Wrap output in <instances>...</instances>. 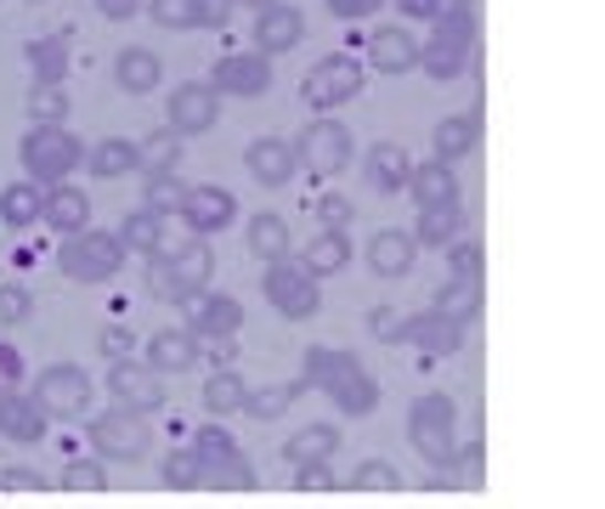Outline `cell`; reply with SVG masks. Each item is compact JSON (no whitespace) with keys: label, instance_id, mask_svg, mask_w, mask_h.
Returning <instances> with one entry per match:
<instances>
[{"label":"cell","instance_id":"obj_5","mask_svg":"<svg viewBox=\"0 0 605 509\" xmlns=\"http://www.w3.org/2000/svg\"><path fill=\"white\" fill-rule=\"evenodd\" d=\"M452 425H459V407H452V396L447 391H430V396H419L414 407H408V442H414V453L425 458L430 470H441L447 458H452Z\"/></svg>","mask_w":605,"mask_h":509},{"label":"cell","instance_id":"obj_40","mask_svg":"<svg viewBox=\"0 0 605 509\" xmlns=\"http://www.w3.org/2000/svg\"><path fill=\"white\" fill-rule=\"evenodd\" d=\"M328 396H334V407H340V414H351V419H368L374 407H379V380H368V374L357 368L351 380H340Z\"/></svg>","mask_w":605,"mask_h":509},{"label":"cell","instance_id":"obj_54","mask_svg":"<svg viewBox=\"0 0 605 509\" xmlns=\"http://www.w3.org/2000/svg\"><path fill=\"white\" fill-rule=\"evenodd\" d=\"M96 351H103L108 363H119V356H131V351H136V334H131L125 323H108L103 334H96Z\"/></svg>","mask_w":605,"mask_h":509},{"label":"cell","instance_id":"obj_52","mask_svg":"<svg viewBox=\"0 0 605 509\" xmlns=\"http://www.w3.org/2000/svg\"><path fill=\"white\" fill-rule=\"evenodd\" d=\"M401 323H408V312H396V305H374L363 318L368 340H379V345H401Z\"/></svg>","mask_w":605,"mask_h":509},{"label":"cell","instance_id":"obj_28","mask_svg":"<svg viewBox=\"0 0 605 509\" xmlns=\"http://www.w3.org/2000/svg\"><path fill=\"white\" fill-rule=\"evenodd\" d=\"M476 147H481V120H476V114H452V120H441L436 136H430V159L459 165V159H470Z\"/></svg>","mask_w":605,"mask_h":509},{"label":"cell","instance_id":"obj_51","mask_svg":"<svg viewBox=\"0 0 605 509\" xmlns=\"http://www.w3.org/2000/svg\"><path fill=\"white\" fill-rule=\"evenodd\" d=\"M447 267H452V278H481L487 249H481L476 238H452V243H447Z\"/></svg>","mask_w":605,"mask_h":509},{"label":"cell","instance_id":"obj_45","mask_svg":"<svg viewBox=\"0 0 605 509\" xmlns=\"http://www.w3.org/2000/svg\"><path fill=\"white\" fill-rule=\"evenodd\" d=\"M159 481L176 487V492H198V487H205V465H198L192 447H170V453L159 458Z\"/></svg>","mask_w":605,"mask_h":509},{"label":"cell","instance_id":"obj_39","mask_svg":"<svg viewBox=\"0 0 605 509\" xmlns=\"http://www.w3.org/2000/svg\"><path fill=\"white\" fill-rule=\"evenodd\" d=\"M436 312L459 318V323L470 329V323L481 318V278H447L441 294H436Z\"/></svg>","mask_w":605,"mask_h":509},{"label":"cell","instance_id":"obj_56","mask_svg":"<svg viewBox=\"0 0 605 509\" xmlns=\"http://www.w3.org/2000/svg\"><path fill=\"white\" fill-rule=\"evenodd\" d=\"M317 221H323V227H351V198L323 193V198H317Z\"/></svg>","mask_w":605,"mask_h":509},{"label":"cell","instance_id":"obj_44","mask_svg":"<svg viewBox=\"0 0 605 509\" xmlns=\"http://www.w3.org/2000/svg\"><path fill=\"white\" fill-rule=\"evenodd\" d=\"M441 481H447V487H459V492H476V487L487 481V458H481V442H470V447H452V458L441 465Z\"/></svg>","mask_w":605,"mask_h":509},{"label":"cell","instance_id":"obj_23","mask_svg":"<svg viewBox=\"0 0 605 509\" xmlns=\"http://www.w3.org/2000/svg\"><path fill=\"white\" fill-rule=\"evenodd\" d=\"M357 368L363 363L345 345H306V356H300V380H306V391H334L340 380H351Z\"/></svg>","mask_w":605,"mask_h":509},{"label":"cell","instance_id":"obj_57","mask_svg":"<svg viewBox=\"0 0 605 509\" xmlns=\"http://www.w3.org/2000/svg\"><path fill=\"white\" fill-rule=\"evenodd\" d=\"M385 7V0H328V12L340 18V23H363V18H374Z\"/></svg>","mask_w":605,"mask_h":509},{"label":"cell","instance_id":"obj_33","mask_svg":"<svg viewBox=\"0 0 605 509\" xmlns=\"http://www.w3.org/2000/svg\"><path fill=\"white\" fill-rule=\"evenodd\" d=\"M243 243H249V254H255V261H283V254H289V221H283L278 210L249 216Z\"/></svg>","mask_w":605,"mask_h":509},{"label":"cell","instance_id":"obj_8","mask_svg":"<svg viewBox=\"0 0 605 509\" xmlns=\"http://www.w3.org/2000/svg\"><path fill=\"white\" fill-rule=\"evenodd\" d=\"M363 80H368V69L351 58V51H334V58H323V63L306 69L300 96H306L317 114H334V108H345L351 96H363Z\"/></svg>","mask_w":605,"mask_h":509},{"label":"cell","instance_id":"obj_35","mask_svg":"<svg viewBox=\"0 0 605 509\" xmlns=\"http://www.w3.org/2000/svg\"><path fill=\"white\" fill-rule=\"evenodd\" d=\"M334 453H340V430H334V425H306V430H294V436H289V447H283L289 470L317 465V458H334Z\"/></svg>","mask_w":605,"mask_h":509},{"label":"cell","instance_id":"obj_9","mask_svg":"<svg viewBox=\"0 0 605 509\" xmlns=\"http://www.w3.org/2000/svg\"><path fill=\"white\" fill-rule=\"evenodd\" d=\"M351 153H357V142H351L345 120H334V114H317L306 131L294 136V159H300V170H312V176H340L351 165Z\"/></svg>","mask_w":605,"mask_h":509},{"label":"cell","instance_id":"obj_60","mask_svg":"<svg viewBox=\"0 0 605 509\" xmlns=\"http://www.w3.org/2000/svg\"><path fill=\"white\" fill-rule=\"evenodd\" d=\"M96 12H103L108 23H125V18L142 12V0H96Z\"/></svg>","mask_w":605,"mask_h":509},{"label":"cell","instance_id":"obj_22","mask_svg":"<svg viewBox=\"0 0 605 509\" xmlns=\"http://www.w3.org/2000/svg\"><path fill=\"white\" fill-rule=\"evenodd\" d=\"M45 425H52V419H45L40 414V402L23 391V385H12V391H0V436H7V442H40L45 436Z\"/></svg>","mask_w":605,"mask_h":509},{"label":"cell","instance_id":"obj_16","mask_svg":"<svg viewBox=\"0 0 605 509\" xmlns=\"http://www.w3.org/2000/svg\"><path fill=\"white\" fill-rule=\"evenodd\" d=\"M108 391H114V402L136 407V414H159V407H165V380H159V368L131 363V356H119V363L108 368Z\"/></svg>","mask_w":605,"mask_h":509},{"label":"cell","instance_id":"obj_18","mask_svg":"<svg viewBox=\"0 0 605 509\" xmlns=\"http://www.w3.org/2000/svg\"><path fill=\"white\" fill-rule=\"evenodd\" d=\"M238 0H142V12L159 29H221Z\"/></svg>","mask_w":605,"mask_h":509},{"label":"cell","instance_id":"obj_37","mask_svg":"<svg viewBox=\"0 0 605 509\" xmlns=\"http://www.w3.org/2000/svg\"><path fill=\"white\" fill-rule=\"evenodd\" d=\"M306 396V380H289V385H249V419H283L289 407Z\"/></svg>","mask_w":605,"mask_h":509},{"label":"cell","instance_id":"obj_31","mask_svg":"<svg viewBox=\"0 0 605 509\" xmlns=\"http://www.w3.org/2000/svg\"><path fill=\"white\" fill-rule=\"evenodd\" d=\"M165 227H170V216H159V210H147V204H142V210H131V216L119 221L114 238L125 243V254H142V261H147V254H159Z\"/></svg>","mask_w":605,"mask_h":509},{"label":"cell","instance_id":"obj_13","mask_svg":"<svg viewBox=\"0 0 605 509\" xmlns=\"http://www.w3.org/2000/svg\"><path fill=\"white\" fill-rule=\"evenodd\" d=\"M401 345H419V356H425V368L430 363H441V356H452V351H465V323L459 318H447V312H414L408 323H401Z\"/></svg>","mask_w":605,"mask_h":509},{"label":"cell","instance_id":"obj_2","mask_svg":"<svg viewBox=\"0 0 605 509\" xmlns=\"http://www.w3.org/2000/svg\"><path fill=\"white\" fill-rule=\"evenodd\" d=\"M58 272L69 278V283H114L119 272H125V243L114 238V232H91V227H80V232H69L63 238V249H58Z\"/></svg>","mask_w":605,"mask_h":509},{"label":"cell","instance_id":"obj_14","mask_svg":"<svg viewBox=\"0 0 605 509\" xmlns=\"http://www.w3.org/2000/svg\"><path fill=\"white\" fill-rule=\"evenodd\" d=\"M221 120V96L210 91V80H187L170 91V131L176 136H205Z\"/></svg>","mask_w":605,"mask_h":509},{"label":"cell","instance_id":"obj_49","mask_svg":"<svg viewBox=\"0 0 605 509\" xmlns=\"http://www.w3.org/2000/svg\"><path fill=\"white\" fill-rule=\"evenodd\" d=\"M351 487L357 492H401V470L390 458H363V465L351 470Z\"/></svg>","mask_w":605,"mask_h":509},{"label":"cell","instance_id":"obj_46","mask_svg":"<svg viewBox=\"0 0 605 509\" xmlns=\"http://www.w3.org/2000/svg\"><path fill=\"white\" fill-rule=\"evenodd\" d=\"M29 120L34 125H69V91H63V80H34Z\"/></svg>","mask_w":605,"mask_h":509},{"label":"cell","instance_id":"obj_29","mask_svg":"<svg viewBox=\"0 0 605 509\" xmlns=\"http://www.w3.org/2000/svg\"><path fill=\"white\" fill-rule=\"evenodd\" d=\"M147 368L159 374H187L198 368V340L187 329H159L154 340H147Z\"/></svg>","mask_w":605,"mask_h":509},{"label":"cell","instance_id":"obj_38","mask_svg":"<svg viewBox=\"0 0 605 509\" xmlns=\"http://www.w3.org/2000/svg\"><path fill=\"white\" fill-rule=\"evenodd\" d=\"M85 165H91V176H96V181H119V176H131V170H136V142H119V136L96 142V147L85 153Z\"/></svg>","mask_w":605,"mask_h":509},{"label":"cell","instance_id":"obj_15","mask_svg":"<svg viewBox=\"0 0 605 509\" xmlns=\"http://www.w3.org/2000/svg\"><path fill=\"white\" fill-rule=\"evenodd\" d=\"M176 216L192 227V238H216V232H227L238 221V198L227 187H187Z\"/></svg>","mask_w":605,"mask_h":509},{"label":"cell","instance_id":"obj_41","mask_svg":"<svg viewBox=\"0 0 605 509\" xmlns=\"http://www.w3.org/2000/svg\"><path fill=\"white\" fill-rule=\"evenodd\" d=\"M29 69H34V80H63L69 74V34H40V40H29Z\"/></svg>","mask_w":605,"mask_h":509},{"label":"cell","instance_id":"obj_11","mask_svg":"<svg viewBox=\"0 0 605 509\" xmlns=\"http://www.w3.org/2000/svg\"><path fill=\"white\" fill-rule=\"evenodd\" d=\"M210 91L216 96H267L272 91V58H261V51H227V58H216L210 69Z\"/></svg>","mask_w":605,"mask_h":509},{"label":"cell","instance_id":"obj_42","mask_svg":"<svg viewBox=\"0 0 605 509\" xmlns=\"http://www.w3.org/2000/svg\"><path fill=\"white\" fill-rule=\"evenodd\" d=\"M176 159H181V136L165 125V131H147L142 142H136V170L147 176V170H176Z\"/></svg>","mask_w":605,"mask_h":509},{"label":"cell","instance_id":"obj_59","mask_svg":"<svg viewBox=\"0 0 605 509\" xmlns=\"http://www.w3.org/2000/svg\"><path fill=\"white\" fill-rule=\"evenodd\" d=\"M396 12H401V18H414V23H436L441 0H396Z\"/></svg>","mask_w":605,"mask_h":509},{"label":"cell","instance_id":"obj_32","mask_svg":"<svg viewBox=\"0 0 605 509\" xmlns=\"http://www.w3.org/2000/svg\"><path fill=\"white\" fill-rule=\"evenodd\" d=\"M408 170H414V159L396 142H379L368 159H363V176H368L374 193H401V187H408Z\"/></svg>","mask_w":605,"mask_h":509},{"label":"cell","instance_id":"obj_12","mask_svg":"<svg viewBox=\"0 0 605 509\" xmlns=\"http://www.w3.org/2000/svg\"><path fill=\"white\" fill-rule=\"evenodd\" d=\"M476 63V29H441L430 40H419V69L430 80H459L465 69Z\"/></svg>","mask_w":605,"mask_h":509},{"label":"cell","instance_id":"obj_43","mask_svg":"<svg viewBox=\"0 0 605 509\" xmlns=\"http://www.w3.org/2000/svg\"><path fill=\"white\" fill-rule=\"evenodd\" d=\"M459 227H465L459 204H436V210H419V232H414V243H425V249H447L452 238H459Z\"/></svg>","mask_w":605,"mask_h":509},{"label":"cell","instance_id":"obj_20","mask_svg":"<svg viewBox=\"0 0 605 509\" xmlns=\"http://www.w3.org/2000/svg\"><path fill=\"white\" fill-rule=\"evenodd\" d=\"M187 305H192V323H187L192 340H232L243 329V300L232 294H198Z\"/></svg>","mask_w":605,"mask_h":509},{"label":"cell","instance_id":"obj_6","mask_svg":"<svg viewBox=\"0 0 605 509\" xmlns=\"http://www.w3.org/2000/svg\"><path fill=\"white\" fill-rule=\"evenodd\" d=\"M80 159H85V147H80V136H74L69 125H34V131L23 136V170H29L34 181H45V187L69 181Z\"/></svg>","mask_w":605,"mask_h":509},{"label":"cell","instance_id":"obj_48","mask_svg":"<svg viewBox=\"0 0 605 509\" xmlns=\"http://www.w3.org/2000/svg\"><path fill=\"white\" fill-rule=\"evenodd\" d=\"M63 492H108V465L96 453H80V458H69L63 465Z\"/></svg>","mask_w":605,"mask_h":509},{"label":"cell","instance_id":"obj_17","mask_svg":"<svg viewBox=\"0 0 605 509\" xmlns=\"http://www.w3.org/2000/svg\"><path fill=\"white\" fill-rule=\"evenodd\" d=\"M306 40V12L294 7V0H267L261 18H255V51L261 58H283Z\"/></svg>","mask_w":605,"mask_h":509},{"label":"cell","instance_id":"obj_36","mask_svg":"<svg viewBox=\"0 0 605 509\" xmlns=\"http://www.w3.org/2000/svg\"><path fill=\"white\" fill-rule=\"evenodd\" d=\"M205 407H210L216 419L243 414V407H249V380H243V374H232V368H216V374L205 380Z\"/></svg>","mask_w":605,"mask_h":509},{"label":"cell","instance_id":"obj_24","mask_svg":"<svg viewBox=\"0 0 605 509\" xmlns=\"http://www.w3.org/2000/svg\"><path fill=\"white\" fill-rule=\"evenodd\" d=\"M165 80V63H159V51H147V45H125L119 58H114V85L125 96H154Z\"/></svg>","mask_w":605,"mask_h":509},{"label":"cell","instance_id":"obj_25","mask_svg":"<svg viewBox=\"0 0 605 509\" xmlns=\"http://www.w3.org/2000/svg\"><path fill=\"white\" fill-rule=\"evenodd\" d=\"M40 221L52 227V232H80V227H91V198L80 193V187H69V181H58V187H45V198H40Z\"/></svg>","mask_w":605,"mask_h":509},{"label":"cell","instance_id":"obj_10","mask_svg":"<svg viewBox=\"0 0 605 509\" xmlns=\"http://www.w3.org/2000/svg\"><path fill=\"white\" fill-rule=\"evenodd\" d=\"M29 396L40 402L45 419H85V407H91V380H85L80 368L58 363V368H45V374L34 380Z\"/></svg>","mask_w":605,"mask_h":509},{"label":"cell","instance_id":"obj_3","mask_svg":"<svg viewBox=\"0 0 605 509\" xmlns=\"http://www.w3.org/2000/svg\"><path fill=\"white\" fill-rule=\"evenodd\" d=\"M91 453L103 458V465H142L147 453H154V425L136 407H108V414L91 419Z\"/></svg>","mask_w":605,"mask_h":509},{"label":"cell","instance_id":"obj_21","mask_svg":"<svg viewBox=\"0 0 605 509\" xmlns=\"http://www.w3.org/2000/svg\"><path fill=\"white\" fill-rule=\"evenodd\" d=\"M363 45H368V63H374L379 74H414V69H419V40L401 29V23L374 29Z\"/></svg>","mask_w":605,"mask_h":509},{"label":"cell","instance_id":"obj_55","mask_svg":"<svg viewBox=\"0 0 605 509\" xmlns=\"http://www.w3.org/2000/svg\"><path fill=\"white\" fill-rule=\"evenodd\" d=\"M0 487H7V492H45V476L29 470V465H7V470H0Z\"/></svg>","mask_w":605,"mask_h":509},{"label":"cell","instance_id":"obj_7","mask_svg":"<svg viewBox=\"0 0 605 509\" xmlns=\"http://www.w3.org/2000/svg\"><path fill=\"white\" fill-rule=\"evenodd\" d=\"M192 453H198V465H205V487H221V492H249V487L261 481V476H255V465L243 458V447H238L221 425H205V430H198Z\"/></svg>","mask_w":605,"mask_h":509},{"label":"cell","instance_id":"obj_26","mask_svg":"<svg viewBox=\"0 0 605 509\" xmlns=\"http://www.w3.org/2000/svg\"><path fill=\"white\" fill-rule=\"evenodd\" d=\"M408 193L419 210H436V204H459V176H452V165H441V159H425V165H414L408 170Z\"/></svg>","mask_w":605,"mask_h":509},{"label":"cell","instance_id":"obj_50","mask_svg":"<svg viewBox=\"0 0 605 509\" xmlns=\"http://www.w3.org/2000/svg\"><path fill=\"white\" fill-rule=\"evenodd\" d=\"M34 318V294L23 283H0V329H23Z\"/></svg>","mask_w":605,"mask_h":509},{"label":"cell","instance_id":"obj_61","mask_svg":"<svg viewBox=\"0 0 605 509\" xmlns=\"http://www.w3.org/2000/svg\"><path fill=\"white\" fill-rule=\"evenodd\" d=\"M29 7H40V0H29Z\"/></svg>","mask_w":605,"mask_h":509},{"label":"cell","instance_id":"obj_30","mask_svg":"<svg viewBox=\"0 0 605 509\" xmlns=\"http://www.w3.org/2000/svg\"><path fill=\"white\" fill-rule=\"evenodd\" d=\"M300 267H306L312 278L345 272V267H351V238H345V227H323V232L306 243V254H300Z\"/></svg>","mask_w":605,"mask_h":509},{"label":"cell","instance_id":"obj_58","mask_svg":"<svg viewBox=\"0 0 605 509\" xmlns=\"http://www.w3.org/2000/svg\"><path fill=\"white\" fill-rule=\"evenodd\" d=\"M12 385H23V356L18 345H0V391H12Z\"/></svg>","mask_w":605,"mask_h":509},{"label":"cell","instance_id":"obj_47","mask_svg":"<svg viewBox=\"0 0 605 509\" xmlns=\"http://www.w3.org/2000/svg\"><path fill=\"white\" fill-rule=\"evenodd\" d=\"M181 198H187V181H181L176 170H147V181H142V204H147V210L176 216Z\"/></svg>","mask_w":605,"mask_h":509},{"label":"cell","instance_id":"obj_53","mask_svg":"<svg viewBox=\"0 0 605 509\" xmlns=\"http://www.w3.org/2000/svg\"><path fill=\"white\" fill-rule=\"evenodd\" d=\"M294 487H300V492H328V487H340V476H334V458H317V465H300V470H294Z\"/></svg>","mask_w":605,"mask_h":509},{"label":"cell","instance_id":"obj_19","mask_svg":"<svg viewBox=\"0 0 605 509\" xmlns=\"http://www.w3.org/2000/svg\"><path fill=\"white\" fill-rule=\"evenodd\" d=\"M243 170L255 176L261 187H289L294 176H300V159H294V142L289 136H255L243 147Z\"/></svg>","mask_w":605,"mask_h":509},{"label":"cell","instance_id":"obj_1","mask_svg":"<svg viewBox=\"0 0 605 509\" xmlns=\"http://www.w3.org/2000/svg\"><path fill=\"white\" fill-rule=\"evenodd\" d=\"M210 278H216V249H210V238H181L176 249H165V254H147V289H154L159 300H198L210 289Z\"/></svg>","mask_w":605,"mask_h":509},{"label":"cell","instance_id":"obj_34","mask_svg":"<svg viewBox=\"0 0 605 509\" xmlns=\"http://www.w3.org/2000/svg\"><path fill=\"white\" fill-rule=\"evenodd\" d=\"M40 181H12L7 193H0V227H12V232H29L40 227Z\"/></svg>","mask_w":605,"mask_h":509},{"label":"cell","instance_id":"obj_4","mask_svg":"<svg viewBox=\"0 0 605 509\" xmlns=\"http://www.w3.org/2000/svg\"><path fill=\"white\" fill-rule=\"evenodd\" d=\"M261 294H267V305L278 318H289V323H312L317 312H323V278H312L300 261H267V278H261Z\"/></svg>","mask_w":605,"mask_h":509},{"label":"cell","instance_id":"obj_27","mask_svg":"<svg viewBox=\"0 0 605 509\" xmlns=\"http://www.w3.org/2000/svg\"><path fill=\"white\" fill-rule=\"evenodd\" d=\"M414 261H419L414 232H374V243H368V272L374 278H408Z\"/></svg>","mask_w":605,"mask_h":509}]
</instances>
